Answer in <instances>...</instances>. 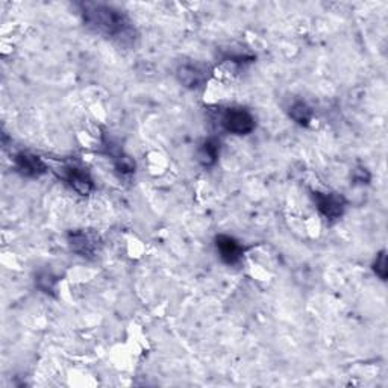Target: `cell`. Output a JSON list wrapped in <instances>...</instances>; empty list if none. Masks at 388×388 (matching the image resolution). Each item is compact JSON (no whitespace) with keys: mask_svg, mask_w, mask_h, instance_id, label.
I'll return each instance as SVG.
<instances>
[{"mask_svg":"<svg viewBox=\"0 0 388 388\" xmlns=\"http://www.w3.org/2000/svg\"><path fill=\"white\" fill-rule=\"evenodd\" d=\"M14 164L17 172L28 178H38L44 175L45 170H48V167H45L44 161L40 156L29 152L17 153L14 158Z\"/></svg>","mask_w":388,"mask_h":388,"instance_id":"cell-7","label":"cell"},{"mask_svg":"<svg viewBox=\"0 0 388 388\" xmlns=\"http://www.w3.org/2000/svg\"><path fill=\"white\" fill-rule=\"evenodd\" d=\"M220 123L226 132L234 135H247L255 129V117L244 108H227Z\"/></svg>","mask_w":388,"mask_h":388,"instance_id":"cell-2","label":"cell"},{"mask_svg":"<svg viewBox=\"0 0 388 388\" xmlns=\"http://www.w3.org/2000/svg\"><path fill=\"white\" fill-rule=\"evenodd\" d=\"M215 247L226 264H237L243 257V246L230 235H219L215 238Z\"/></svg>","mask_w":388,"mask_h":388,"instance_id":"cell-8","label":"cell"},{"mask_svg":"<svg viewBox=\"0 0 388 388\" xmlns=\"http://www.w3.org/2000/svg\"><path fill=\"white\" fill-rule=\"evenodd\" d=\"M373 270L382 281L387 279V254H385V250H384V252H381L378 257H376V261L373 264Z\"/></svg>","mask_w":388,"mask_h":388,"instance_id":"cell-13","label":"cell"},{"mask_svg":"<svg viewBox=\"0 0 388 388\" xmlns=\"http://www.w3.org/2000/svg\"><path fill=\"white\" fill-rule=\"evenodd\" d=\"M220 155V141L217 139H208L199 147V161L205 167H211L217 163V158Z\"/></svg>","mask_w":388,"mask_h":388,"instance_id":"cell-9","label":"cell"},{"mask_svg":"<svg viewBox=\"0 0 388 388\" xmlns=\"http://www.w3.org/2000/svg\"><path fill=\"white\" fill-rule=\"evenodd\" d=\"M111 156L114 158V164H116L117 172H120L122 175H132L135 172V163L131 156L124 155L123 152L111 153Z\"/></svg>","mask_w":388,"mask_h":388,"instance_id":"cell-11","label":"cell"},{"mask_svg":"<svg viewBox=\"0 0 388 388\" xmlns=\"http://www.w3.org/2000/svg\"><path fill=\"white\" fill-rule=\"evenodd\" d=\"M313 199L318 212L328 220H337L345 212L346 202L337 193H314Z\"/></svg>","mask_w":388,"mask_h":388,"instance_id":"cell-4","label":"cell"},{"mask_svg":"<svg viewBox=\"0 0 388 388\" xmlns=\"http://www.w3.org/2000/svg\"><path fill=\"white\" fill-rule=\"evenodd\" d=\"M85 25L107 37L124 41L132 37V23L123 11L104 4H82Z\"/></svg>","mask_w":388,"mask_h":388,"instance_id":"cell-1","label":"cell"},{"mask_svg":"<svg viewBox=\"0 0 388 388\" xmlns=\"http://www.w3.org/2000/svg\"><path fill=\"white\" fill-rule=\"evenodd\" d=\"M68 246L75 254L84 258H93L99 252V237L91 231H72L67 237Z\"/></svg>","mask_w":388,"mask_h":388,"instance_id":"cell-3","label":"cell"},{"mask_svg":"<svg viewBox=\"0 0 388 388\" xmlns=\"http://www.w3.org/2000/svg\"><path fill=\"white\" fill-rule=\"evenodd\" d=\"M289 114L296 123L301 124V126H308L313 119V111L303 100H296L290 107Z\"/></svg>","mask_w":388,"mask_h":388,"instance_id":"cell-10","label":"cell"},{"mask_svg":"<svg viewBox=\"0 0 388 388\" xmlns=\"http://www.w3.org/2000/svg\"><path fill=\"white\" fill-rule=\"evenodd\" d=\"M64 180L72 190H75L81 196H88L95 190L93 178L90 176L85 168L79 166H68L64 168Z\"/></svg>","mask_w":388,"mask_h":388,"instance_id":"cell-6","label":"cell"},{"mask_svg":"<svg viewBox=\"0 0 388 388\" xmlns=\"http://www.w3.org/2000/svg\"><path fill=\"white\" fill-rule=\"evenodd\" d=\"M56 282H58V279H56L52 271H40L36 278L37 287L48 294H53L56 289Z\"/></svg>","mask_w":388,"mask_h":388,"instance_id":"cell-12","label":"cell"},{"mask_svg":"<svg viewBox=\"0 0 388 388\" xmlns=\"http://www.w3.org/2000/svg\"><path fill=\"white\" fill-rule=\"evenodd\" d=\"M176 76L182 85L190 90H196L207 82L208 68L199 63H185L178 67Z\"/></svg>","mask_w":388,"mask_h":388,"instance_id":"cell-5","label":"cell"}]
</instances>
